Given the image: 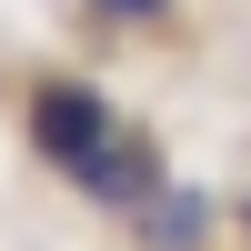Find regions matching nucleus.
Masks as SVG:
<instances>
[{
    "mask_svg": "<svg viewBox=\"0 0 251 251\" xmlns=\"http://www.w3.org/2000/svg\"><path fill=\"white\" fill-rule=\"evenodd\" d=\"M30 141L80 171V161L111 141V100H100L91 80H40V91H30Z\"/></svg>",
    "mask_w": 251,
    "mask_h": 251,
    "instance_id": "f257e3e1",
    "label": "nucleus"
},
{
    "mask_svg": "<svg viewBox=\"0 0 251 251\" xmlns=\"http://www.w3.org/2000/svg\"><path fill=\"white\" fill-rule=\"evenodd\" d=\"M201 231H211V201H201L191 181H161V191L141 201V241H161V251H201Z\"/></svg>",
    "mask_w": 251,
    "mask_h": 251,
    "instance_id": "f03ea898",
    "label": "nucleus"
},
{
    "mask_svg": "<svg viewBox=\"0 0 251 251\" xmlns=\"http://www.w3.org/2000/svg\"><path fill=\"white\" fill-rule=\"evenodd\" d=\"M100 20H171V0H91Z\"/></svg>",
    "mask_w": 251,
    "mask_h": 251,
    "instance_id": "7ed1b4c3",
    "label": "nucleus"
},
{
    "mask_svg": "<svg viewBox=\"0 0 251 251\" xmlns=\"http://www.w3.org/2000/svg\"><path fill=\"white\" fill-rule=\"evenodd\" d=\"M241 221H251V201H241Z\"/></svg>",
    "mask_w": 251,
    "mask_h": 251,
    "instance_id": "20e7f679",
    "label": "nucleus"
}]
</instances>
